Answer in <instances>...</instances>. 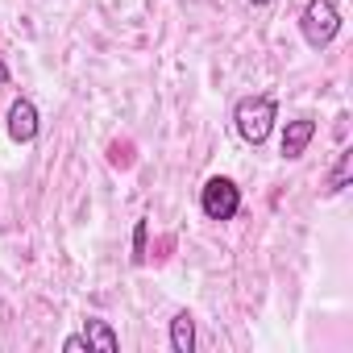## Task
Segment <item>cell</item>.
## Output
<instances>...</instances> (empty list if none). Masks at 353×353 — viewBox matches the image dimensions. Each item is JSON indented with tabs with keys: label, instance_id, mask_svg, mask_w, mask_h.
I'll return each instance as SVG.
<instances>
[{
	"label": "cell",
	"instance_id": "cell-1",
	"mask_svg": "<svg viewBox=\"0 0 353 353\" xmlns=\"http://www.w3.org/2000/svg\"><path fill=\"white\" fill-rule=\"evenodd\" d=\"M274 121H279V100H274L270 92L245 96V100H237V108H233V129H237V137H241L245 145H266V137L274 133Z\"/></svg>",
	"mask_w": 353,
	"mask_h": 353
},
{
	"label": "cell",
	"instance_id": "cell-2",
	"mask_svg": "<svg viewBox=\"0 0 353 353\" xmlns=\"http://www.w3.org/2000/svg\"><path fill=\"white\" fill-rule=\"evenodd\" d=\"M299 34L312 50H324L336 42L341 34V9H336V0H307L303 13H299Z\"/></svg>",
	"mask_w": 353,
	"mask_h": 353
},
{
	"label": "cell",
	"instance_id": "cell-3",
	"mask_svg": "<svg viewBox=\"0 0 353 353\" xmlns=\"http://www.w3.org/2000/svg\"><path fill=\"white\" fill-rule=\"evenodd\" d=\"M200 212L208 221H233L241 212V188L233 179H225V174H212L200 192Z\"/></svg>",
	"mask_w": 353,
	"mask_h": 353
},
{
	"label": "cell",
	"instance_id": "cell-4",
	"mask_svg": "<svg viewBox=\"0 0 353 353\" xmlns=\"http://www.w3.org/2000/svg\"><path fill=\"white\" fill-rule=\"evenodd\" d=\"M5 125H9V137H13L17 145H30V141L42 133L38 104H34V100H26V96H21V100H13V104H9V121H5Z\"/></svg>",
	"mask_w": 353,
	"mask_h": 353
},
{
	"label": "cell",
	"instance_id": "cell-5",
	"mask_svg": "<svg viewBox=\"0 0 353 353\" xmlns=\"http://www.w3.org/2000/svg\"><path fill=\"white\" fill-rule=\"evenodd\" d=\"M312 137H316V121H312V117L287 121V129H283V158H299Z\"/></svg>",
	"mask_w": 353,
	"mask_h": 353
},
{
	"label": "cell",
	"instance_id": "cell-6",
	"mask_svg": "<svg viewBox=\"0 0 353 353\" xmlns=\"http://www.w3.org/2000/svg\"><path fill=\"white\" fill-rule=\"evenodd\" d=\"M83 341H88V349H100V353H117V349H121V336H117L112 324L100 320V316H88V320H83Z\"/></svg>",
	"mask_w": 353,
	"mask_h": 353
},
{
	"label": "cell",
	"instance_id": "cell-7",
	"mask_svg": "<svg viewBox=\"0 0 353 353\" xmlns=\"http://www.w3.org/2000/svg\"><path fill=\"white\" fill-rule=\"evenodd\" d=\"M170 349L174 353H196V316L192 312H174V320H170Z\"/></svg>",
	"mask_w": 353,
	"mask_h": 353
},
{
	"label": "cell",
	"instance_id": "cell-8",
	"mask_svg": "<svg viewBox=\"0 0 353 353\" xmlns=\"http://www.w3.org/2000/svg\"><path fill=\"white\" fill-rule=\"evenodd\" d=\"M349 179H353V150L345 145V150L336 154L332 170H328V179H324V196H341V192L349 188Z\"/></svg>",
	"mask_w": 353,
	"mask_h": 353
},
{
	"label": "cell",
	"instance_id": "cell-9",
	"mask_svg": "<svg viewBox=\"0 0 353 353\" xmlns=\"http://www.w3.org/2000/svg\"><path fill=\"white\" fill-rule=\"evenodd\" d=\"M145 237H150V221L141 216V221H133V254H129L133 266H145Z\"/></svg>",
	"mask_w": 353,
	"mask_h": 353
},
{
	"label": "cell",
	"instance_id": "cell-10",
	"mask_svg": "<svg viewBox=\"0 0 353 353\" xmlns=\"http://www.w3.org/2000/svg\"><path fill=\"white\" fill-rule=\"evenodd\" d=\"M63 349H67V353H92L83 336H67V341H63Z\"/></svg>",
	"mask_w": 353,
	"mask_h": 353
},
{
	"label": "cell",
	"instance_id": "cell-11",
	"mask_svg": "<svg viewBox=\"0 0 353 353\" xmlns=\"http://www.w3.org/2000/svg\"><path fill=\"white\" fill-rule=\"evenodd\" d=\"M13 75H9V67H5V59H0V83H9Z\"/></svg>",
	"mask_w": 353,
	"mask_h": 353
},
{
	"label": "cell",
	"instance_id": "cell-12",
	"mask_svg": "<svg viewBox=\"0 0 353 353\" xmlns=\"http://www.w3.org/2000/svg\"><path fill=\"white\" fill-rule=\"evenodd\" d=\"M250 5H270V0H250Z\"/></svg>",
	"mask_w": 353,
	"mask_h": 353
}]
</instances>
